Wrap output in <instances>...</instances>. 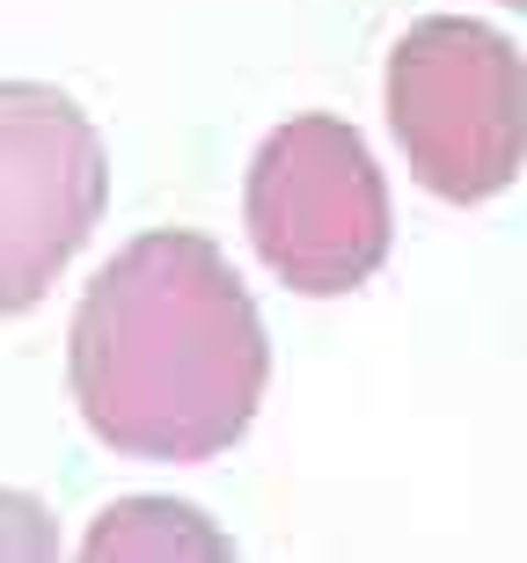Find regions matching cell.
Wrapping results in <instances>:
<instances>
[{"label":"cell","mask_w":527,"mask_h":563,"mask_svg":"<svg viewBox=\"0 0 527 563\" xmlns=\"http://www.w3.org/2000/svg\"><path fill=\"white\" fill-rule=\"evenodd\" d=\"M66 374L103 446L132 461H212L250 432L272 344L220 242L162 228L88 278Z\"/></svg>","instance_id":"1"},{"label":"cell","mask_w":527,"mask_h":563,"mask_svg":"<svg viewBox=\"0 0 527 563\" xmlns=\"http://www.w3.org/2000/svg\"><path fill=\"white\" fill-rule=\"evenodd\" d=\"M388 125L432 198H498L527 154V66L513 37L469 15L410 22L388 52Z\"/></svg>","instance_id":"2"},{"label":"cell","mask_w":527,"mask_h":563,"mask_svg":"<svg viewBox=\"0 0 527 563\" xmlns=\"http://www.w3.org/2000/svg\"><path fill=\"white\" fill-rule=\"evenodd\" d=\"M242 220H250L256 256L294 292H316V300L366 286L388 256V228H396L374 146L322 110L286 118L256 146Z\"/></svg>","instance_id":"3"},{"label":"cell","mask_w":527,"mask_h":563,"mask_svg":"<svg viewBox=\"0 0 527 563\" xmlns=\"http://www.w3.org/2000/svg\"><path fill=\"white\" fill-rule=\"evenodd\" d=\"M110 206V154L74 96L0 81V314H30L59 286Z\"/></svg>","instance_id":"4"},{"label":"cell","mask_w":527,"mask_h":563,"mask_svg":"<svg viewBox=\"0 0 527 563\" xmlns=\"http://www.w3.org/2000/svg\"><path fill=\"white\" fill-rule=\"evenodd\" d=\"M88 556H228V542L206 527L198 505L176 498H125L88 527Z\"/></svg>","instance_id":"5"},{"label":"cell","mask_w":527,"mask_h":563,"mask_svg":"<svg viewBox=\"0 0 527 563\" xmlns=\"http://www.w3.org/2000/svg\"><path fill=\"white\" fill-rule=\"evenodd\" d=\"M0 556H52V527L37 498H0Z\"/></svg>","instance_id":"6"},{"label":"cell","mask_w":527,"mask_h":563,"mask_svg":"<svg viewBox=\"0 0 527 563\" xmlns=\"http://www.w3.org/2000/svg\"><path fill=\"white\" fill-rule=\"evenodd\" d=\"M498 8H527V0H498Z\"/></svg>","instance_id":"7"}]
</instances>
